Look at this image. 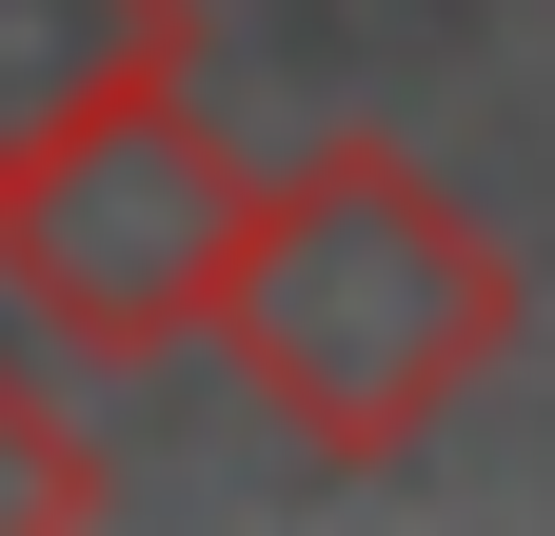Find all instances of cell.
I'll use <instances>...</instances> for the list:
<instances>
[{"instance_id":"1","label":"cell","mask_w":555,"mask_h":536,"mask_svg":"<svg viewBox=\"0 0 555 536\" xmlns=\"http://www.w3.org/2000/svg\"><path fill=\"white\" fill-rule=\"evenodd\" d=\"M198 339L238 358V397L318 457V477H397V457L516 358V239L416 140L358 119V140H318V159L258 179Z\"/></svg>"},{"instance_id":"2","label":"cell","mask_w":555,"mask_h":536,"mask_svg":"<svg viewBox=\"0 0 555 536\" xmlns=\"http://www.w3.org/2000/svg\"><path fill=\"white\" fill-rule=\"evenodd\" d=\"M258 219V159L198 119V80H139L60 119L40 159H0V279L60 358H179L219 318V258Z\"/></svg>"},{"instance_id":"3","label":"cell","mask_w":555,"mask_h":536,"mask_svg":"<svg viewBox=\"0 0 555 536\" xmlns=\"http://www.w3.org/2000/svg\"><path fill=\"white\" fill-rule=\"evenodd\" d=\"M139 80H198V0H0V159H40Z\"/></svg>"},{"instance_id":"4","label":"cell","mask_w":555,"mask_h":536,"mask_svg":"<svg viewBox=\"0 0 555 536\" xmlns=\"http://www.w3.org/2000/svg\"><path fill=\"white\" fill-rule=\"evenodd\" d=\"M0 516H40V536H60V516H100V437L60 418V378H40L21 339H0Z\"/></svg>"}]
</instances>
